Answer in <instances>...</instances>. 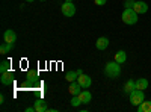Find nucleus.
<instances>
[{
    "mask_svg": "<svg viewBox=\"0 0 151 112\" xmlns=\"http://www.w3.org/2000/svg\"><path fill=\"white\" fill-rule=\"evenodd\" d=\"M3 41H5V43H12V44H14V43L17 41V33L12 30V29L5 30V33H3Z\"/></svg>",
    "mask_w": 151,
    "mask_h": 112,
    "instance_id": "obj_8",
    "label": "nucleus"
},
{
    "mask_svg": "<svg viewBox=\"0 0 151 112\" xmlns=\"http://www.w3.org/2000/svg\"><path fill=\"white\" fill-rule=\"evenodd\" d=\"M95 47L98 48V50H106V48L109 47V40L106 38V36H100V38L95 41Z\"/></svg>",
    "mask_w": 151,
    "mask_h": 112,
    "instance_id": "obj_10",
    "label": "nucleus"
},
{
    "mask_svg": "<svg viewBox=\"0 0 151 112\" xmlns=\"http://www.w3.org/2000/svg\"><path fill=\"white\" fill-rule=\"evenodd\" d=\"M133 90H136V80H127V82H125L124 83V92L125 94H130Z\"/></svg>",
    "mask_w": 151,
    "mask_h": 112,
    "instance_id": "obj_13",
    "label": "nucleus"
},
{
    "mask_svg": "<svg viewBox=\"0 0 151 112\" xmlns=\"http://www.w3.org/2000/svg\"><path fill=\"white\" fill-rule=\"evenodd\" d=\"M94 2H95V5H97V6H103V5H106L107 0H94Z\"/></svg>",
    "mask_w": 151,
    "mask_h": 112,
    "instance_id": "obj_23",
    "label": "nucleus"
},
{
    "mask_svg": "<svg viewBox=\"0 0 151 112\" xmlns=\"http://www.w3.org/2000/svg\"><path fill=\"white\" fill-rule=\"evenodd\" d=\"M133 9H134V12H137V14H145V12L148 11V5L145 3V2H142V0H137V2H134V5H133Z\"/></svg>",
    "mask_w": 151,
    "mask_h": 112,
    "instance_id": "obj_6",
    "label": "nucleus"
},
{
    "mask_svg": "<svg viewBox=\"0 0 151 112\" xmlns=\"http://www.w3.org/2000/svg\"><path fill=\"white\" fill-rule=\"evenodd\" d=\"M60 12L64 17H74L76 6L73 5V2H64V5L60 6Z\"/></svg>",
    "mask_w": 151,
    "mask_h": 112,
    "instance_id": "obj_4",
    "label": "nucleus"
},
{
    "mask_svg": "<svg viewBox=\"0 0 151 112\" xmlns=\"http://www.w3.org/2000/svg\"><path fill=\"white\" fill-rule=\"evenodd\" d=\"M36 79H38V73L30 70V71L27 73V83H32V82H35Z\"/></svg>",
    "mask_w": 151,
    "mask_h": 112,
    "instance_id": "obj_20",
    "label": "nucleus"
},
{
    "mask_svg": "<svg viewBox=\"0 0 151 112\" xmlns=\"http://www.w3.org/2000/svg\"><path fill=\"white\" fill-rule=\"evenodd\" d=\"M0 82H2L5 86L12 85V83H14V73H12L11 70H8V71L2 73V74H0Z\"/></svg>",
    "mask_w": 151,
    "mask_h": 112,
    "instance_id": "obj_5",
    "label": "nucleus"
},
{
    "mask_svg": "<svg viewBox=\"0 0 151 112\" xmlns=\"http://www.w3.org/2000/svg\"><path fill=\"white\" fill-rule=\"evenodd\" d=\"M104 73H106V76H107V77H110V79H116L119 74H121V64H118L116 61L107 62L106 67H104Z\"/></svg>",
    "mask_w": 151,
    "mask_h": 112,
    "instance_id": "obj_2",
    "label": "nucleus"
},
{
    "mask_svg": "<svg viewBox=\"0 0 151 112\" xmlns=\"http://www.w3.org/2000/svg\"><path fill=\"white\" fill-rule=\"evenodd\" d=\"M144 100H145V94H144V91H141V90H133V91L130 92V102H132V105L139 106Z\"/></svg>",
    "mask_w": 151,
    "mask_h": 112,
    "instance_id": "obj_3",
    "label": "nucleus"
},
{
    "mask_svg": "<svg viewBox=\"0 0 151 112\" xmlns=\"http://www.w3.org/2000/svg\"><path fill=\"white\" fill-rule=\"evenodd\" d=\"M77 77H79L77 71H68V73L65 74V79H67L68 82H74V80H77Z\"/></svg>",
    "mask_w": 151,
    "mask_h": 112,
    "instance_id": "obj_18",
    "label": "nucleus"
},
{
    "mask_svg": "<svg viewBox=\"0 0 151 112\" xmlns=\"http://www.w3.org/2000/svg\"><path fill=\"white\" fill-rule=\"evenodd\" d=\"M77 82L82 85V88H89V86H91V83H92L91 77L88 76V74H80V76L77 77Z\"/></svg>",
    "mask_w": 151,
    "mask_h": 112,
    "instance_id": "obj_9",
    "label": "nucleus"
},
{
    "mask_svg": "<svg viewBox=\"0 0 151 112\" xmlns=\"http://www.w3.org/2000/svg\"><path fill=\"white\" fill-rule=\"evenodd\" d=\"M121 20H122V23L129 24V26H133V24H136L137 20H139V14L134 12L133 8H125L124 12L121 14Z\"/></svg>",
    "mask_w": 151,
    "mask_h": 112,
    "instance_id": "obj_1",
    "label": "nucleus"
},
{
    "mask_svg": "<svg viewBox=\"0 0 151 112\" xmlns=\"http://www.w3.org/2000/svg\"><path fill=\"white\" fill-rule=\"evenodd\" d=\"M115 61L118 62V64H124V62L127 61V53H125L124 50H118L115 53Z\"/></svg>",
    "mask_w": 151,
    "mask_h": 112,
    "instance_id": "obj_14",
    "label": "nucleus"
},
{
    "mask_svg": "<svg viewBox=\"0 0 151 112\" xmlns=\"http://www.w3.org/2000/svg\"><path fill=\"white\" fill-rule=\"evenodd\" d=\"M32 111H35V106H32V108H26V112H32Z\"/></svg>",
    "mask_w": 151,
    "mask_h": 112,
    "instance_id": "obj_25",
    "label": "nucleus"
},
{
    "mask_svg": "<svg viewBox=\"0 0 151 112\" xmlns=\"http://www.w3.org/2000/svg\"><path fill=\"white\" fill-rule=\"evenodd\" d=\"M8 70H11V62L9 61H2L0 62V74L8 71Z\"/></svg>",
    "mask_w": 151,
    "mask_h": 112,
    "instance_id": "obj_19",
    "label": "nucleus"
},
{
    "mask_svg": "<svg viewBox=\"0 0 151 112\" xmlns=\"http://www.w3.org/2000/svg\"><path fill=\"white\" fill-rule=\"evenodd\" d=\"M26 2H27V3H30V2H33V0H26Z\"/></svg>",
    "mask_w": 151,
    "mask_h": 112,
    "instance_id": "obj_26",
    "label": "nucleus"
},
{
    "mask_svg": "<svg viewBox=\"0 0 151 112\" xmlns=\"http://www.w3.org/2000/svg\"><path fill=\"white\" fill-rule=\"evenodd\" d=\"M79 98H80V102L83 105H88V103H91V100H92V94H91V91L85 90V91H82L79 94Z\"/></svg>",
    "mask_w": 151,
    "mask_h": 112,
    "instance_id": "obj_11",
    "label": "nucleus"
},
{
    "mask_svg": "<svg viewBox=\"0 0 151 112\" xmlns=\"http://www.w3.org/2000/svg\"><path fill=\"white\" fill-rule=\"evenodd\" d=\"M0 103H2V105L5 103V95H3V94H2V95H0Z\"/></svg>",
    "mask_w": 151,
    "mask_h": 112,
    "instance_id": "obj_24",
    "label": "nucleus"
},
{
    "mask_svg": "<svg viewBox=\"0 0 151 112\" xmlns=\"http://www.w3.org/2000/svg\"><path fill=\"white\" fill-rule=\"evenodd\" d=\"M33 106H35V111H36V112H47V111H48V108H47V102H44L42 98L36 100Z\"/></svg>",
    "mask_w": 151,
    "mask_h": 112,
    "instance_id": "obj_12",
    "label": "nucleus"
},
{
    "mask_svg": "<svg viewBox=\"0 0 151 112\" xmlns=\"http://www.w3.org/2000/svg\"><path fill=\"white\" fill-rule=\"evenodd\" d=\"M40 2H45V0H40Z\"/></svg>",
    "mask_w": 151,
    "mask_h": 112,
    "instance_id": "obj_28",
    "label": "nucleus"
},
{
    "mask_svg": "<svg viewBox=\"0 0 151 112\" xmlns=\"http://www.w3.org/2000/svg\"><path fill=\"white\" fill-rule=\"evenodd\" d=\"M147 88H148V80H147L145 77H141V79L136 80V90L144 91V90H147Z\"/></svg>",
    "mask_w": 151,
    "mask_h": 112,
    "instance_id": "obj_15",
    "label": "nucleus"
},
{
    "mask_svg": "<svg viewBox=\"0 0 151 112\" xmlns=\"http://www.w3.org/2000/svg\"><path fill=\"white\" fill-rule=\"evenodd\" d=\"M137 112H151V102H142L137 106Z\"/></svg>",
    "mask_w": 151,
    "mask_h": 112,
    "instance_id": "obj_17",
    "label": "nucleus"
},
{
    "mask_svg": "<svg viewBox=\"0 0 151 112\" xmlns=\"http://www.w3.org/2000/svg\"><path fill=\"white\" fill-rule=\"evenodd\" d=\"M71 106L73 108H77L79 105H82V102H80V98H79V95H73V98H71Z\"/></svg>",
    "mask_w": 151,
    "mask_h": 112,
    "instance_id": "obj_21",
    "label": "nucleus"
},
{
    "mask_svg": "<svg viewBox=\"0 0 151 112\" xmlns=\"http://www.w3.org/2000/svg\"><path fill=\"white\" fill-rule=\"evenodd\" d=\"M65 2H73V0H65Z\"/></svg>",
    "mask_w": 151,
    "mask_h": 112,
    "instance_id": "obj_27",
    "label": "nucleus"
},
{
    "mask_svg": "<svg viewBox=\"0 0 151 112\" xmlns=\"http://www.w3.org/2000/svg\"><path fill=\"white\" fill-rule=\"evenodd\" d=\"M68 91L71 95H79L82 92V85L77 82V80H74V82H70V86H68Z\"/></svg>",
    "mask_w": 151,
    "mask_h": 112,
    "instance_id": "obj_7",
    "label": "nucleus"
},
{
    "mask_svg": "<svg viewBox=\"0 0 151 112\" xmlns=\"http://www.w3.org/2000/svg\"><path fill=\"white\" fill-rule=\"evenodd\" d=\"M136 0H125V3H124V8H133Z\"/></svg>",
    "mask_w": 151,
    "mask_h": 112,
    "instance_id": "obj_22",
    "label": "nucleus"
},
{
    "mask_svg": "<svg viewBox=\"0 0 151 112\" xmlns=\"http://www.w3.org/2000/svg\"><path fill=\"white\" fill-rule=\"evenodd\" d=\"M12 48H14V44L12 43H3L2 46H0V53L2 55H6V53H9Z\"/></svg>",
    "mask_w": 151,
    "mask_h": 112,
    "instance_id": "obj_16",
    "label": "nucleus"
}]
</instances>
